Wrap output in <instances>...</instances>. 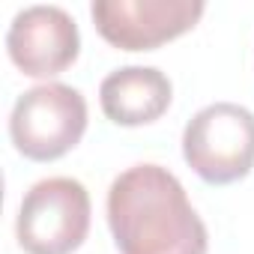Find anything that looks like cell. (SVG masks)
<instances>
[{"label": "cell", "instance_id": "cell-7", "mask_svg": "<svg viewBox=\"0 0 254 254\" xmlns=\"http://www.w3.org/2000/svg\"><path fill=\"white\" fill-rule=\"evenodd\" d=\"M174 99V87L156 66H123L99 87L102 111L117 126H147L159 120Z\"/></svg>", "mask_w": 254, "mask_h": 254}, {"label": "cell", "instance_id": "cell-1", "mask_svg": "<svg viewBox=\"0 0 254 254\" xmlns=\"http://www.w3.org/2000/svg\"><path fill=\"white\" fill-rule=\"evenodd\" d=\"M108 224L120 254H206L209 233L183 183L162 165H135L108 189Z\"/></svg>", "mask_w": 254, "mask_h": 254}, {"label": "cell", "instance_id": "cell-3", "mask_svg": "<svg viewBox=\"0 0 254 254\" xmlns=\"http://www.w3.org/2000/svg\"><path fill=\"white\" fill-rule=\"evenodd\" d=\"M87 132L84 96L60 81L30 87L9 114V138L30 162H54L78 147Z\"/></svg>", "mask_w": 254, "mask_h": 254}, {"label": "cell", "instance_id": "cell-5", "mask_svg": "<svg viewBox=\"0 0 254 254\" xmlns=\"http://www.w3.org/2000/svg\"><path fill=\"white\" fill-rule=\"evenodd\" d=\"M200 0H96L90 15L105 42L120 51H153L189 33L200 15Z\"/></svg>", "mask_w": 254, "mask_h": 254}, {"label": "cell", "instance_id": "cell-4", "mask_svg": "<svg viewBox=\"0 0 254 254\" xmlns=\"http://www.w3.org/2000/svg\"><path fill=\"white\" fill-rule=\"evenodd\" d=\"M90 230V194L72 177H48L21 200L15 236L27 254H72Z\"/></svg>", "mask_w": 254, "mask_h": 254}, {"label": "cell", "instance_id": "cell-2", "mask_svg": "<svg viewBox=\"0 0 254 254\" xmlns=\"http://www.w3.org/2000/svg\"><path fill=\"white\" fill-rule=\"evenodd\" d=\"M189 168L209 186H230L254 168V114L236 102L200 108L183 132Z\"/></svg>", "mask_w": 254, "mask_h": 254}, {"label": "cell", "instance_id": "cell-6", "mask_svg": "<svg viewBox=\"0 0 254 254\" xmlns=\"http://www.w3.org/2000/svg\"><path fill=\"white\" fill-rule=\"evenodd\" d=\"M6 51L24 75L54 78L78 60L81 33L63 6H27L9 24Z\"/></svg>", "mask_w": 254, "mask_h": 254}]
</instances>
